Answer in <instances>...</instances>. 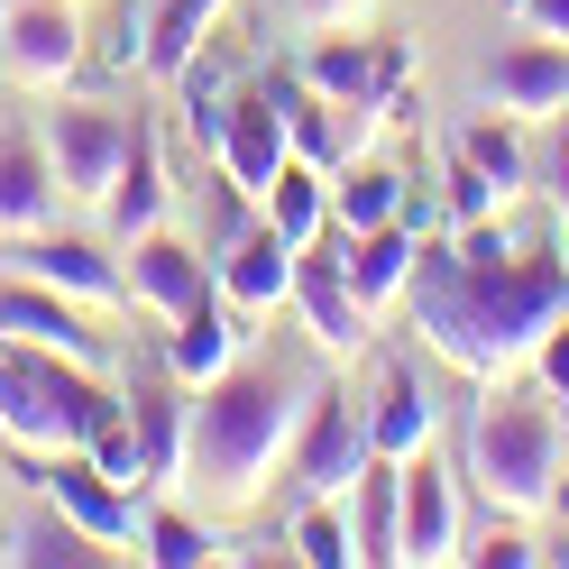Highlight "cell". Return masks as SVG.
Segmentation results:
<instances>
[{
    "instance_id": "1",
    "label": "cell",
    "mask_w": 569,
    "mask_h": 569,
    "mask_svg": "<svg viewBox=\"0 0 569 569\" xmlns=\"http://www.w3.org/2000/svg\"><path fill=\"white\" fill-rule=\"evenodd\" d=\"M413 331L422 349L469 377V386H506L532 368L542 331L569 312V258H560V230L542 248H523L506 221H469V230H422L413 248Z\"/></svg>"
},
{
    "instance_id": "2",
    "label": "cell",
    "mask_w": 569,
    "mask_h": 569,
    "mask_svg": "<svg viewBox=\"0 0 569 569\" xmlns=\"http://www.w3.org/2000/svg\"><path fill=\"white\" fill-rule=\"evenodd\" d=\"M322 368L295 359H239L211 386H193V422H184V496L202 515H258L267 487L295 459V432L312 396H322Z\"/></svg>"
},
{
    "instance_id": "3",
    "label": "cell",
    "mask_w": 569,
    "mask_h": 569,
    "mask_svg": "<svg viewBox=\"0 0 569 569\" xmlns=\"http://www.w3.org/2000/svg\"><path fill=\"white\" fill-rule=\"evenodd\" d=\"M560 405L542 396V386H478L469 405V450H459V478L478 487L487 515H515V523H542L560 506Z\"/></svg>"
},
{
    "instance_id": "4",
    "label": "cell",
    "mask_w": 569,
    "mask_h": 569,
    "mask_svg": "<svg viewBox=\"0 0 569 569\" xmlns=\"http://www.w3.org/2000/svg\"><path fill=\"white\" fill-rule=\"evenodd\" d=\"M129 396L101 386V368H74L56 349L0 340V441L10 450H83L101 422H120Z\"/></svg>"
},
{
    "instance_id": "5",
    "label": "cell",
    "mask_w": 569,
    "mask_h": 569,
    "mask_svg": "<svg viewBox=\"0 0 569 569\" xmlns=\"http://www.w3.org/2000/svg\"><path fill=\"white\" fill-rule=\"evenodd\" d=\"M368 405L349 396V386H322L295 432V459H284V487H295V506H349V487L368 478Z\"/></svg>"
},
{
    "instance_id": "6",
    "label": "cell",
    "mask_w": 569,
    "mask_h": 569,
    "mask_svg": "<svg viewBox=\"0 0 569 569\" xmlns=\"http://www.w3.org/2000/svg\"><path fill=\"white\" fill-rule=\"evenodd\" d=\"M129 138H138V120L111 111V101H56L47 111V166H56L64 202H111L120 166H129Z\"/></svg>"
},
{
    "instance_id": "7",
    "label": "cell",
    "mask_w": 569,
    "mask_h": 569,
    "mask_svg": "<svg viewBox=\"0 0 569 569\" xmlns=\"http://www.w3.org/2000/svg\"><path fill=\"white\" fill-rule=\"evenodd\" d=\"M19 478L38 487V496H56V506L74 515L111 560H138V523H148V515H138V496L111 487L83 450H19Z\"/></svg>"
},
{
    "instance_id": "8",
    "label": "cell",
    "mask_w": 569,
    "mask_h": 569,
    "mask_svg": "<svg viewBox=\"0 0 569 569\" xmlns=\"http://www.w3.org/2000/svg\"><path fill=\"white\" fill-rule=\"evenodd\" d=\"M0 74L56 101L83 74V10L74 0H0Z\"/></svg>"
},
{
    "instance_id": "9",
    "label": "cell",
    "mask_w": 569,
    "mask_h": 569,
    "mask_svg": "<svg viewBox=\"0 0 569 569\" xmlns=\"http://www.w3.org/2000/svg\"><path fill=\"white\" fill-rule=\"evenodd\" d=\"M469 551V515H459V469H441L432 450L396 469V560L405 569H441Z\"/></svg>"
},
{
    "instance_id": "10",
    "label": "cell",
    "mask_w": 569,
    "mask_h": 569,
    "mask_svg": "<svg viewBox=\"0 0 569 569\" xmlns=\"http://www.w3.org/2000/svg\"><path fill=\"white\" fill-rule=\"evenodd\" d=\"M284 312L312 331V349H322L331 368H340V359H359V349L377 340V312L349 295V267H340V239H331V230L295 258V303H284Z\"/></svg>"
},
{
    "instance_id": "11",
    "label": "cell",
    "mask_w": 569,
    "mask_h": 569,
    "mask_svg": "<svg viewBox=\"0 0 569 569\" xmlns=\"http://www.w3.org/2000/svg\"><path fill=\"white\" fill-rule=\"evenodd\" d=\"M10 276H28V284H56V295H74L83 312H111V303H129V267L120 258H101L92 239H74V230H38V239H10V258H0Z\"/></svg>"
},
{
    "instance_id": "12",
    "label": "cell",
    "mask_w": 569,
    "mask_h": 569,
    "mask_svg": "<svg viewBox=\"0 0 569 569\" xmlns=\"http://www.w3.org/2000/svg\"><path fill=\"white\" fill-rule=\"evenodd\" d=\"M478 101L506 111L523 129H542L551 111H569V47L560 38H523V47H496L478 64Z\"/></svg>"
},
{
    "instance_id": "13",
    "label": "cell",
    "mask_w": 569,
    "mask_h": 569,
    "mask_svg": "<svg viewBox=\"0 0 569 569\" xmlns=\"http://www.w3.org/2000/svg\"><path fill=\"white\" fill-rule=\"evenodd\" d=\"M284 157H295V138H284V111H276V92H230V111H221V148H211V166H221V184L239 202H267V184L284 174Z\"/></svg>"
},
{
    "instance_id": "14",
    "label": "cell",
    "mask_w": 569,
    "mask_h": 569,
    "mask_svg": "<svg viewBox=\"0 0 569 569\" xmlns=\"http://www.w3.org/2000/svg\"><path fill=\"white\" fill-rule=\"evenodd\" d=\"M0 340L56 349V359H74V368H101V359H111L101 331H92V312H83L74 295H56V284H28V276L0 284Z\"/></svg>"
},
{
    "instance_id": "15",
    "label": "cell",
    "mask_w": 569,
    "mask_h": 569,
    "mask_svg": "<svg viewBox=\"0 0 569 569\" xmlns=\"http://www.w3.org/2000/svg\"><path fill=\"white\" fill-rule=\"evenodd\" d=\"M295 258H303V248H295V239H276V221L258 211V221L230 230V248L211 258V284H221V295L248 312V322H267V312L295 303Z\"/></svg>"
},
{
    "instance_id": "16",
    "label": "cell",
    "mask_w": 569,
    "mask_h": 569,
    "mask_svg": "<svg viewBox=\"0 0 569 569\" xmlns=\"http://www.w3.org/2000/svg\"><path fill=\"white\" fill-rule=\"evenodd\" d=\"M202 295H221V284H211V258L202 248L184 239V230H138L129 239V303L138 312H157V322H174V312H193Z\"/></svg>"
},
{
    "instance_id": "17",
    "label": "cell",
    "mask_w": 569,
    "mask_h": 569,
    "mask_svg": "<svg viewBox=\"0 0 569 569\" xmlns=\"http://www.w3.org/2000/svg\"><path fill=\"white\" fill-rule=\"evenodd\" d=\"M248 340H258V331H248V312L230 295H202L193 312H174V322H166V377L174 386H211L221 368L248 359Z\"/></svg>"
},
{
    "instance_id": "18",
    "label": "cell",
    "mask_w": 569,
    "mask_h": 569,
    "mask_svg": "<svg viewBox=\"0 0 569 569\" xmlns=\"http://www.w3.org/2000/svg\"><path fill=\"white\" fill-rule=\"evenodd\" d=\"M432 441H441V405H432V386H422L405 359H386L377 405H368V450L386 459V469H405V459H422Z\"/></svg>"
},
{
    "instance_id": "19",
    "label": "cell",
    "mask_w": 569,
    "mask_h": 569,
    "mask_svg": "<svg viewBox=\"0 0 569 569\" xmlns=\"http://www.w3.org/2000/svg\"><path fill=\"white\" fill-rule=\"evenodd\" d=\"M56 202H64V184H56V166H47V138L10 129V138H0V239L56 230Z\"/></svg>"
},
{
    "instance_id": "20",
    "label": "cell",
    "mask_w": 569,
    "mask_h": 569,
    "mask_svg": "<svg viewBox=\"0 0 569 569\" xmlns=\"http://www.w3.org/2000/svg\"><path fill=\"white\" fill-rule=\"evenodd\" d=\"M340 239V267H349V295H359L368 312H396L405 295H413V248H422V230L413 221H386V230H331Z\"/></svg>"
},
{
    "instance_id": "21",
    "label": "cell",
    "mask_w": 569,
    "mask_h": 569,
    "mask_svg": "<svg viewBox=\"0 0 569 569\" xmlns=\"http://www.w3.org/2000/svg\"><path fill=\"white\" fill-rule=\"evenodd\" d=\"M386 64H405V47H396V38H312L295 74L322 92V101H377Z\"/></svg>"
},
{
    "instance_id": "22",
    "label": "cell",
    "mask_w": 569,
    "mask_h": 569,
    "mask_svg": "<svg viewBox=\"0 0 569 569\" xmlns=\"http://www.w3.org/2000/svg\"><path fill=\"white\" fill-rule=\"evenodd\" d=\"M0 560H10V569H101L111 551H101L92 532H83V523H74V515H64L56 496H47L38 515L0 523Z\"/></svg>"
},
{
    "instance_id": "23",
    "label": "cell",
    "mask_w": 569,
    "mask_h": 569,
    "mask_svg": "<svg viewBox=\"0 0 569 569\" xmlns=\"http://www.w3.org/2000/svg\"><path fill=\"white\" fill-rule=\"evenodd\" d=\"M184 422H193V386L166 396V386H129V432L148 450V496L157 487H184Z\"/></svg>"
},
{
    "instance_id": "24",
    "label": "cell",
    "mask_w": 569,
    "mask_h": 569,
    "mask_svg": "<svg viewBox=\"0 0 569 569\" xmlns=\"http://www.w3.org/2000/svg\"><path fill=\"white\" fill-rule=\"evenodd\" d=\"M405 193H413V174L405 166H386V157H359V166H340L331 174V230H386V221H405Z\"/></svg>"
},
{
    "instance_id": "25",
    "label": "cell",
    "mask_w": 569,
    "mask_h": 569,
    "mask_svg": "<svg viewBox=\"0 0 569 569\" xmlns=\"http://www.w3.org/2000/svg\"><path fill=\"white\" fill-rule=\"evenodd\" d=\"M450 157H469L478 174L506 202H523V193H542L532 184V148H523V120H506V111H478V120H459V138H450Z\"/></svg>"
},
{
    "instance_id": "26",
    "label": "cell",
    "mask_w": 569,
    "mask_h": 569,
    "mask_svg": "<svg viewBox=\"0 0 569 569\" xmlns=\"http://www.w3.org/2000/svg\"><path fill=\"white\" fill-rule=\"evenodd\" d=\"M166 202H174V184H166V148H157V129L138 120V138H129V166H120V184H111V230L120 239H138V230H157L166 221Z\"/></svg>"
},
{
    "instance_id": "27",
    "label": "cell",
    "mask_w": 569,
    "mask_h": 569,
    "mask_svg": "<svg viewBox=\"0 0 569 569\" xmlns=\"http://www.w3.org/2000/svg\"><path fill=\"white\" fill-rule=\"evenodd\" d=\"M258 211L276 221V239L312 248V239L331 230V174H322V166H303V157H284V174L267 184V202H258Z\"/></svg>"
},
{
    "instance_id": "28",
    "label": "cell",
    "mask_w": 569,
    "mask_h": 569,
    "mask_svg": "<svg viewBox=\"0 0 569 569\" xmlns=\"http://www.w3.org/2000/svg\"><path fill=\"white\" fill-rule=\"evenodd\" d=\"M221 10L230 0H157V10L138 19L148 28V74H184V64L202 56V38L221 28Z\"/></svg>"
},
{
    "instance_id": "29",
    "label": "cell",
    "mask_w": 569,
    "mask_h": 569,
    "mask_svg": "<svg viewBox=\"0 0 569 569\" xmlns=\"http://www.w3.org/2000/svg\"><path fill=\"white\" fill-rule=\"evenodd\" d=\"M349 542H359V569L396 560V469L386 459H368V478L349 487Z\"/></svg>"
},
{
    "instance_id": "30",
    "label": "cell",
    "mask_w": 569,
    "mask_h": 569,
    "mask_svg": "<svg viewBox=\"0 0 569 569\" xmlns=\"http://www.w3.org/2000/svg\"><path fill=\"white\" fill-rule=\"evenodd\" d=\"M138 560H157V569H211V560H221V542H211V523H202V515L157 506L148 523H138Z\"/></svg>"
},
{
    "instance_id": "31",
    "label": "cell",
    "mask_w": 569,
    "mask_h": 569,
    "mask_svg": "<svg viewBox=\"0 0 569 569\" xmlns=\"http://www.w3.org/2000/svg\"><path fill=\"white\" fill-rule=\"evenodd\" d=\"M295 560H312V569H359L349 506H295Z\"/></svg>"
},
{
    "instance_id": "32",
    "label": "cell",
    "mask_w": 569,
    "mask_h": 569,
    "mask_svg": "<svg viewBox=\"0 0 569 569\" xmlns=\"http://www.w3.org/2000/svg\"><path fill=\"white\" fill-rule=\"evenodd\" d=\"M83 459H92V469L111 478V487H129V496H148V450H138V432H129V413H120V422H101V432L83 441Z\"/></svg>"
},
{
    "instance_id": "33",
    "label": "cell",
    "mask_w": 569,
    "mask_h": 569,
    "mask_svg": "<svg viewBox=\"0 0 569 569\" xmlns=\"http://www.w3.org/2000/svg\"><path fill=\"white\" fill-rule=\"evenodd\" d=\"M459 560H478V569H542V542L515 523V515H487L478 532V551H459Z\"/></svg>"
},
{
    "instance_id": "34",
    "label": "cell",
    "mask_w": 569,
    "mask_h": 569,
    "mask_svg": "<svg viewBox=\"0 0 569 569\" xmlns=\"http://www.w3.org/2000/svg\"><path fill=\"white\" fill-rule=\"evenodd\" d=\"M506 211H515V202L496 193L469 157H450V221H459V230H469V221H506Z\"/></svg>"
},
{
    "instance_id": "35",
    "label": "cell",
    "mask_w": 569,
    "mask_h": 569,
    "mask_svg": "<svg viewBox=\"0 0 569 569\" xmlns=\"http://www.w3.org/2000/svg\"><path fill=\"white\" fill-rule=\"evenodd\" d=\"M532 184H542L551 202H569V111L542 120V148H532Z\"/></svg>"
},
{
    "instance_id": "36",
    "label": "cell",
    "mask_w": 569,
    "mask_h": 569,
    "mask_svg": "<svg viewBox=\"0 0 569 569\" xmlns=\"http://www.w3.org/2000/svg\"><path fill=\"white\" fill-rule=\"evenodd\" d=\"M523 377L542 386L551 405H569V312H560V322L542 331V349H532V368H523Z\"/></svg>"
},
{
    "instance_id": "37",
    "label": "cell",
    "mask_w": 569,
    "mask_h": 569,
    "mask_svg": "<svg viewBox=\"0 0 569 569\" xmlns=\"http://www.w3.org/2000/svg\"><path fill=\"white\" fill-rule=\"evenodd\" d=\"M295 10H303L312 28H359V19L377 10V0H295Z\"/></svg>"
},
{
    "instance_id": "38",
    "label": "cell",
    "mask_w": 569,
    "mask_h": 569,
    "mask_svg": "<svg viewBox=\"0 0 569 569\" xmlns=\"http://www.w3.org/2000/svg\"><path fill=\"white\" fill-rule=\"evenodd\" d=\"M515 10L542 28V38H560V47H569V0H515Z\"/></svg>"
},
{
    "instance_id": "39",
    "label": "cell",
    "mask_w": 569,
    "mask_h": 569,
    "mask_svg": "<svg viewBox=\"0 0 569 569\" xmlns=\"http://www.w3.org/2000/svg\"><path fill=\"white\" fill-rule=\"evenodd\" d=\"M551 230H560V258H569V202H551Z\"/></svg>"
},
{
    "instance_id": "40",
    "label": "cell",
    "mask_w": 569,
    "mask_h": 569,
    "mask_svg": "<svg viewBox=\"0 0 569 569\" xmlns=\"http://www.w3.org/2000/svg\"><path fill=\"white\" fill-rule=\"evenodd\" d=\"M560 459H569V422H560Z\"/></svg>"
}]
</instances>
